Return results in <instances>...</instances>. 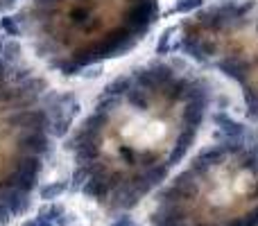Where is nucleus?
<instances>
[{
    "label": "nucleus",
    "mask_w": 258,
    "mask_h": 226,
    "mask_svg": "<svg viewBox=\"0 0 258 226\" xmlns=\"http://www.w3.org/2000/svg\"><path fill=\"white\" fill-rule=\"evenodd\" d=\"M16 147L14 152L16 154H30V156H41V154L50 152V140L45 134H36V131H30V134H23L18 131L16 134Z\"/></svg>",
    "instance_id": "f257e3e1"
},
{
    "label": "nucleus",
    "mask_w": 258,
    "mask_h": 226,
    "mask_svg": "<svg viewBox=\"0 0 258 226\" xmlns=\"http://www.w3.org/2000/svg\"><path fill=\"white\" fill-rule=\"evenodd\" d=\"M0 203L7 206V210L12 215H21L30 208V194L16 188H3L0 190Z\"/></svg>",
    "instance_id": "f03ea898"
},
{
    "label": "nucleus",
    "mask_w": 258,
    "mask_h": 226,
    "mask_svg": "<svg viewBox=\"0 0 258 226\" xmlns=\"http://www.w3.org/2000/svg\"><path fill=\"white\" fill-rule=\"evenodd\" d=\"M84 194H89V197L98 199V201H104L107 199V194L111 192V188L107 185V179H95V176H91L89 181L84 183Z\"/></svg>",
    "instance_id": "7ed1b4c3"
},
{
    "label": "nucleus",
    "mask_w": 258,
    "mask_h": 226,
    "mask_svg": "<svg viewBox=\"0 0 258 226\" xmlns=\"http://www.w3.org/2000/svg\"><path fill=\"white\" fill-rule=\"evenodd\" d=\"M72 118H75V113H61V116L52 118V120H50V134L57 136V138L66 136L72 125Z\"/></svg>",
    "instance_id": "20e7f679"
},
{
    "label": "nucleus",
    "mask_w": 258,
    "mask_h": 226,
    "mask_svg": "<svg viewBox=\"0 0 258 226\" xmlns=\"http://www.w3.org/2000/svg\"><path fill=\"white\" fill-rule=\"evenodd\" d=\"M68 181H54V183H48L41 188V199L43 201H54L57 197H61V192H66L68 190Z\"/></svg>",
    "instance_id": "39448f33"
},
{
    "label": "nucleus",
    "mask_w": 258,
    "mask_h": 226,
    "mask_svg": "<svg viewBox=\"0 0 258 226\" xmlns=\"http://www.w3.org/2000/svg\"><path fill=\"white\" fill-rule=\"evenodd\" d=\"M18 59H21V43H18L16 39L5 41L3 43V61L7 63V66H12V63L18 61Z\"/></svg>",
    "instance_id": "423d86ee"
},
{
    "label": "nucleus",
    "mask_w": 258,
    "mask_h": 226,
    "mask_svg": "<svg viewBox=\"0 0 258 226\" xmlns=\"http://www.w3.org/2000/svg\"><path fill=\"white\" fill-rule=\"evenodd\" d=\"M213 120H215L217 125L222 127V131H224V134H229V136H242V134H244V127H242V125H238V122L229 120V118L222 116V113L213 116Z\"/></svg>",
    "instance_id": "0eeeda50"
},
{
    "label": "nucleus",
    "mask_w": 258,
    "mask_h": 226,
    "mask_svg": "<svg viewBox=\"0 0 258 226\" xmlns=\"http://www.w3.org/2000/svg\"><path fill=\"white\" fill-rule=\"evenodd\" d=\"M91 179V170H89V165H77L75 167V172H72V183L68 185V188H72V190H77V188H84V183Z\"/></svg>",
    "instance_id": "6e6552de"
},
{
    "label": "nucleus",
    "mask_w": 258,
    "mask_h": 226,
    "mask_svg": "<svg viewBox=\"0 0 258 226\" xmlns=\"http://www.w3.org/2000/svg\"><path fill=\"white\" fill-rule=\"evenodd\" d=\"M127 99H129L136 108H140V111H145V108L149 106L147 95H145V90H140V88H131L129 93H127Z\"/></svg>",
    "instance_id": "1a4fd4ad"
},
{
    "label": "nucleus",
    "mask_w": 258,
    "mask_h": 226,
    "mask_svg": "<svg viewBox=\"0 0 258 226\" xmlns=\"http://www.w3.org/2000/svg\"><path fill=\"white\" fill-rule=\"evenodd\" d=\"M202 3L204 0H177L170 12L172 14H188V12H193V9H197Z\"/></svg>",
    "instance_id": "9d476101"
},
{
    "label": "nucleus",
    "mask_w": 258,
    "mask_h": 226,
    "mask_svg": "<svg viewBox=\"0 0 258 226\" xmlns=\"http://www.w3.org/2000/svg\"><path fill=\"white\" fill-rule=\"evenodd\" d=\"M131 90V86H129V79H118V81H113L111 86H107V95L109 97H113V95H120V93H129Z\"/></svg>",
    "instance_id": "9b49d317"
},
{
    "label": "nucleus",
    "mask_w": 258,
    "mask_h": 226,
    "mask_svg": "<svg viewBox=\"0 0 258 226\" xmlns=\"http://www.w3.org/2000/svg\"><path fill=\"white\" fill-rule=\"evenodd\" d=\"M30 68H9V79L12 81H16V86H21V84H25L27 79H30Z\"/></svg>",
    "instance_id": "f8f14e48"
},
{
    "label": "nucleus",
    "mask_w": 258,
    "mask_h": 226,
    "mask_svg": "<svg viewBox=\"0 0 258 226\" xmlns=\"http://www.w3.org/2000/svg\"><path fill=\"white\" fill-rule=\"evenodd\" d=\"M0 27L7 32V36H18V34H21V27H18V23H16V18H14V16L0 18Z\"/></svg>",
    "instance_id": "ddd939ff"
},
{
    "label": "nucleus",
    "mask_w": 258,
    "mask_h": 226,
    "mask_svg": "<svg viewBox=\"0 0 258 226\" xmlns=\"http://www.w3.org/2000/svg\"><path fill=\"white\" fill-rule=\"evenodd\" d=\"M172 32H175V30H165L161 34V41H158V45H156V54H167V50H170V36H172Z\"/></svg>",
    "instance_id": "4468645a"
},
{
    "label": "nucleus",
    "mask_w": 258,
    "mask_h": 226,
    "mask_svg": "<svg viewBox=\"0 0 258 226\" xmlns=\"http://www.w3.org/2000/svg\"><path fill=\"white\" fill-rule=\"evenodd\" d=\"M61 7V0H34V9H52Z\"/></svg>",
    "instance_id": "2eb2a0df"
},
{
    "label": "nucleus",
    "mask_w": 258,
    "mask_h": 226,
    "mask_svg": "<svg viewBox=\"0 0 258 226\" xmlns=\"http://www.w3.org/2000/svg\"><path fill=\"white\" fill-rule=\"evenodd\" d=\"M120 154H122V158H125L129 165H134V149H129L127 145H122V147H120Z\"/></svg>",
    "instance_id": "dca6fc26"
},
{
    "label": "nucleus",
    "mask_w": 258,
    "mask_h": 226,
    "mask_svg": "<svg viewBox=\"0 0 258 226\" xmlns=\"http://www.w3.org/2000/svg\"><path fill=\"white\" fill-rule=\"evenodd\" d=\"M111 226H131V217H129V215H122V217H118V219L113 221Z\"/></svg>",
    "instance_id": "f3484780"
},
{
    "label": "nucleus",
    "mask_w": 258,
    "mask_h": 226,
    "mask_svg": "<svg viewBox=\"0 0 258 226\" xmlns=\"http://www.w3.org/2000/svg\"><path fill=\"white\" fill-rule=\"evenodd\" d=\"M9 68L12 66H7V63L0 59V79H9Z\"/></svg>",
    "instance_id": "a211bd4d"
},
{
    "label": "nucleus",
    "mask_w": 258,
    "mask_h": 226,
    "mask_svg": "<svg viewBox=\"0 0 258 226\" xmlns=\"http://www.w3.org/2000/svg\"><path fill=\"white\" fill-rule=\"evenodd\" d=\"M21 226H39V224H36V219H32V221H25V224H21Z\"/></svg>",
    "instance_id": "6ab92c4d"
},
{
    "label": "nucleus",
    "mask_w": 258,
    "mask_h": 226,
    "mask_svg": "<svg viewBox=\"0 0 258 226\" xmlns=\"http://www.w3.org/2000/svg\"><path fill=\"white\" fill-rule=\"evenodd\" d=\"M0 59H3V43H0Z\"/></svg>",
    "instance_id": "aec40b11"
},
{
    "label": "nucleus",
    "mask_w": 258,
    "mask_h": 226,
    "mask_svg": "<svg viewBox=\"0 0 258 226\" xmlns=\"http://www.w3.org/2000/svg\"><path fill=\"white\" fill-rule=\"evenodd\" d=\"M131 226H138V224H136V221H131Z\"/></svg>",
    "instance_id": "412c9836"
}]
</instances>
